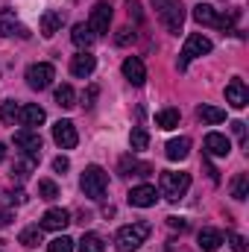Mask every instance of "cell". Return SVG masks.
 <instances>
[{"instance_id":"obj_2","label":"cell","mask_w":249,"mask_h":252,"mask_svg":"<svg viewBox=\"0 0 249 252\" xmlns=\"http://www.w3.org/2000/svg\"><path fill=\"white\" fill-rule=\"evenodd\" d=\"M79 188L88 199H103L106 188H109V173L100 167V164H88L82 170V179H79Z\"/></svg>"},{"instance_id":"obj_36","label":"cell","mask_w":249,"mask_h":252,"mask_svg":"<svg viewBox=\"0 0 249 252\" xmlns=\"http://www.w3.org/2000/svg\"><path fill=\"white\" fill-rule=\"evenodd\" d=\"M232 129H235L238 141H241V144H247V124H244V121H235V124H232Z\"/></svg>"},{"instance_id":"obj_19","label":"cell","mask_w":249,"mask_h":252,"mask_svg":"<svg viewBox=\"0 0 249 252\" xmlns=\"http://www.w3.org/2000/svg\"><path fill=\"white\" fill-rule=\"evenodd\" d=\"M196 241H199V250L202 252H217L223 247V235H220L217 229H211V226H205V229L196 235Z\"/></svg>"},{"instance_id":"obj_21","label":"cell","mask_w":249,"mask_h":252,"mask_svg":"<svg viewBox=\"0 0 249 252\" xmlns=\"http://www.w3.org/2000/svg\"><path fill=\"white\" fill-rule=\"evenodd\" d=\"M121 173L124 176H150L153 167L144 164V161H138V158H132V156H124L121 158Z\"/></svg>"},{"instance_id":"obj_22","label":"cell","mask_w":249,"mask_h":252,"mask_svg":"<svg viewBox=\"0 0 249 252\" xmlns=\"http://www.w3.org/2000/svg\"><path fill=\"white\" fill-rule=\"evenodd\" d=\"M187 153H190V141H187V138H173V141H167V147H164V156H167L170 161H182Z\"/></svg>"},{"instance_id":"obj_43","label":"cell","mask_w":249,"mask_h":252,"mask_svg":"<svg viewBox=\"0 0 249 252\" xmlns=\"http://www.w3.org/2000/svg\"><path fill=\"white\" fill-rule=\"evenodd\" d=\"M6 158V144H0V161Z\"/></svg>"},{"instance_id":"obj_39","label":"cell","mask_w":249,"mask_h":252,"mask_svg":"<svg viewBox=\"0 0 249 252\" xmlns=\"http://www.w3.org/2000/svg\"><path fill=\"white\" fill-rule=\"evenodd\" d=\"M6 196H9V202H18V205L27 202V190H15V193H6Z\"/></svg>"},{"instance_id":"obj_13","label":"cell","mask_w":249,"mask_h":252,"mask_svg":"<svg viewBox=\"0 0 249 252\" xmlns=\"http://www.w3.org/2000/svg\"><path fill=\"white\" fill-rule=\"evenodd\" d=\"M156 202H158V190L153 185H138L129 190V205H135V208H150Z\"/></svg>"},{"instance_id":"obj_24","label":"cell","mask_w":249,"mask_h":252,"mask_svg":"<svg viewBox=\"0 0 249 252\" xmlns=\"http://www.w3.org/2000/svg\"><path fill=\"white\" fill-rule=\"evenodd\" d=\"M196 118H199V121H202V124H223V121H226V109H217V106H205V103H202V106H199V109H196Z\"/></svg>"},{"instance_id":"obj_42","label":"cell","mask_w":249,"mask_h":252,"mask_svg":"<svg viewBox=\"0 0 249 252\" xmlns=\"http://www.w3.org/2000/svg\"><path fill=\"white\" fill-rule=\"evenodd\" d=\"M94 97H97V88H88V94L82 97V100H85V109H88V106H94V103H91Z\"/></svg>"},{"instance_id":"obj_28","label":"cell","mask_w":249,"mask_h":252,"mask_svg":"<svg viewBox=\"0 0 249 252\" xmlns=\"http://www.w3.org/2000/svg\"><path fill=\"white\" fill-rule=\"evenodd\" d=\"M41 232H44L41 226H27V229L18 235V241H21L24 247H38V244H41Z\"/></svg>"},{"instance_id":"obj_12","label":"cell","mask_w":249,"mask_h":252,"mask_svg":"<svg viewBox=\"0 0 249 252\" xmlns=\"http://www.w3.org/2000/svg\"><path fill=\"white\" fill-rule=\"evenodd\" d=\"M205 153L214 156V158H226L232 153V141L226 135H220V132H208L205 135Z\"/></svg>"},{"instance_id":"obj_27","label":"cell","mask_w":249,"mask_h":252,"mask_svg":"<svg viewBox=\"0 0 249 252\" xmlns=\"http://www.w3.org/2000/svg\"><path fill=\"white\" fill-rule=\"evenodd\" d=\"M79 252H106V244H103V238H100V235L85 232V235H82V241H79Z\"/></svg>"},{"instance_id":"obj_18","label":"cell","mask_w":249,"mask_h":252,"mask_svg":"<svg viewBox=\"0 0 249 252\" xmlns=\"http://www.w3.org/2000/svg\"><path fill=\"white\" fill-rule=\"evenodd\" d=\"M0 35H21V38H27L30 32H27V27H21L15 21L12 9H0Z\"/></svg>"},{"instance_id":"obj_37","label":"cell","mask_w":249,"mask_h":252,"mask_svg":"<svg viewBox=\"0 0 249 252\" xmlns=\"http://www.w3.org/2000/svg\"><path fill=\"white\" fill-rule=\"evenodd\" d=\"M53 170H56V173H64V170H70V161H67L64 156H56V158H53Z\"/></svg>"},{"instance_id":"obj_5","label":"cell","mask_w":249,"mask_h":252,"mask_svg":"<svg viewBox=\"0 0 249 252\" xmlns=\"http://www.w3.org/2000/svg\"><path fill=\"white\" fill-rule=\"evenodd\" d=\"M205 53H211V41H208L202 32H193V35H187V41H185V47H182V56H179L176 67L185 70L196 56H205Z\"/></svg>"},{"instance_id":"obj_4","label":"cell","mask_w":249,"mask_h":252,"mask_svg":"<svg viewBox=\"0 0 249 252\" xmlns=\"http://www.w3.org/2000/svg\"><path fill=\"white\" fill-rule=\"evenodd\" d=\"M158 188H161V196H167L170 202H179L187 193V188H190V173H185V170H179V173L167 170V173H161Z\"/></svg>"},{"instance_id":"obj_8","label":"cell","mask_w":249,"mask_h":252,"mask_svg":"<svg viewBox=\"0 0 249 252\" xmlns=\"http://www.w3.org/2000/svg\"><path fill=\"white\" fill-rule=\"evenodd\" d=\"M88 27H91L94 35H106V32H109V27H112V6H109L106 0L94 3L91 18H88Z\"/></svg>"},{"instance_id":"obj_17","label":"cell","mask_w":249,"mask_h":252,"mask_svg":"<svg viewBox=\"0 0 249 252\" xmlns=\"http://www.w3.org/2000/svg\"><path fill=\"white\" fill-rule=\"evenodd\" d=\"M64 24V15L59 12V9H47L44 15H41V35L44 38H53L59 30H62Z\"/></svg>"},{"instance_id":"obj_6","label":"cell","mask_w":249,"mask_h":252,"mask_svg":"<svg viewBox=\"0 0 249 252\" xmlns=\"http://www.w3.org/2000/svg\"><path fill=\"white\" fill-rule=\"evenodd\" d=\"M53 79H56V67H53L50 62H35V64L27 67V85H30L32 91H44V88H50Z\"/></svg>"},{"instance_id":"obj_1","label":"cell","mask_w":249,"mask_h":252,"mask_svg":"<svg viewBox=\"0 0 249 252\" xmlns=\"http://www.w3.org/2000/svg\"><path fill=\"white\" fill-rule=\"evenodd\" d=\"M153 9H156V15H158V21L164 24L167 32H173V35L182 32V24H185L182 0H153Z\"/></svg>"},{"instance_id":"obj_20","label":"cell","mask_w":249,"mask_h":252,"mask_svg":"<svg viewBox=\"0 0 249 252\" xmlns=\"http://www.w3.org/2000/svg\"><path fill=\"white\" fill-rule=\"evenodd\" d=\"M193 21L202 24V27H217L220 15H217L214 6H208V3H196V6H193Z\"/></svg>"},{"instance_id":"obj_9","label":"cell","mask_w":249,"mask_h":252,"mask_svg":"<svg viewBox=\"0 0 249 252\" xmlns=\"http://www.w3.org/2000/svg\"><path fill=\"white\" fill-rule=\"evenodd\" d=\"M53 141L59 144V150H73L79 144V135H76L73 121H59V124L53 126Z\"/></svg>"},{"instance_id":"obj_15","label":"cell","mask_w":249,"mask_h":252,"mask_svg":"<svg viewBox=\"0 0 249 252\" xmlns=\"http://www.w3.org/2000/svg\"><path fill=\"white\" fill-rule=\"evenodd\" d=\"M121 70H124V76L132 85H144V82H147V67H144V62H141L138 56H126Z\"/></svg>"},{"instance_id":"obj_38","label":"cell","mask_w":249,"mask_h":252,"mask_svg":"<svg viewBox=\"0 0 249 252\" xmlns=\"http://www.w3.org/2000/svg\"><path fill=\"white\" fill-rule=\"evenodd\" d=\"M115 41H118V44H121V47H126V44H129V41H135V32H132V30H121V35H118V38H115Z\"/></svg>"},{"instance_id":"obj_41","label":"cell","mask_w":249,"mask_h":252,"mask_svg":"<svg viewBox=\"0 0 249 252\" xmlns=\"http://www.w3.org/2000/svg\"><path fill=\"white\" fill-rule=\"evenodd\" d=\"M167 223H170L173 229H179V232H182V229H187V223H185V220H182V217H170Z\"/></svg>"},{"instance_id":"obj_25","label":"cell","mask_w":249,"mask_h":252,"mask_svg":"<svg viewBox=\"0 0 249 252\" xmlns=\"http://www.w3.org/2000/svg\"><path fill=\"white\" fill-rule=\"evenodd\" d=\"M147 144H150V132H147L144 126H135V129L129 132V147H132V153L147 150Z\"/></svg>"},{"instance_id":"obj_34","label":"cell","mask_w":249,"mask_h":252,"mask_svg":"<svg viewBox=\"0 0 249 252\" xmlns=\"http://www.w3.org/2000/svg\"><path fill=\"white\" fill-rule=\"evenodd\" d=\"M226 238H229V244H232V250H235V252H247V241H244L238 232H229Z\"/></svg>"},{"instance_id":"obj_32","label":"cell","mask_w":249,"mask_h":252,"mask_svg":"<svg viewBox=\"0 0 249 252\" xmlns=\"http://www.w3.org/2000/svg\"><path fill=\"white\" fill-rule=\"evenodd\" d=\"M47 252H73V241L67 235H59V238H53L47 244Z\"/></svg>"},{"instance_id":"obj_14","label":"cell","mask_w":249,"mask_h":252,"mask_svg":"<svg viewBox=\"0 0 249 252\" xmlns=\"http://www.w3.org/2000/svg\"><path fill=\"white\" fill-rule=\"evenodd\" d=\"M94 67H97V59H94L88 50H82L79 56L70 59V73H73L76 79H88V76L94 73Z\"/></svg>"},{"instance_id":"obj_33","label":"cell","mask_w":249,"mask_h":252,"mask_svg":"<svg viewBox=\"0 0 249 252\" xmlns=\"http://www.w3.org/2000/svg\"><path fill=\"white\" fill-rule=\"evenodd\" d=\"M38 196H41V199H56V196H59L56 182H50V179H41V182H38Z\"/></svg>"},{"instance_id":"obj_26","label":"cell","mask_w":249,"mask_h":252,"mask_svg":"<svg viewBox=\"0 0 249 252\" xmlns=\"http://www.w3.org/2000/svg\"><path fill=\"white\" fill-rule=\"evenodd\" d=\"M156 126L158 129H176L179 126V109H161L156 115Z\"/></svg>"},{"instance_id":"obj_30","label":"cell","mask_w":249,"mask_h":252,"mask_svg":"<svg viewBox=\"0 0 249 252\" xmlns=\"http://www.w3.org/2000/svg\"><path fill=\"white\" fill-rule=\"evenodd\" d=\"M56 106H62V109H73L76 106V94H73L70 85H59L56 88Z\"/></svg>"},{"instance_id":"obj_3","label":"cell","mask_w":249,"mask_h":252,"mask_svg":"<svg viewBox=\"0 0 249 252\" xmlns=\"http://www.w3.org/2000/svg\"><path fill=\"white\" fill-rule=\"evenodd\" d=\"M147 238H150V223H129L118 229L115 244H118V252H135Z\"/></svg>"},{"instance_id":"obj_7","label":"cell","mask_w":249,"mask_h":252,"mask_svg":"<svg viewBox=\"0 0 249 252\" xmlns=\"http://www.w3.org/2000/svg\"><path fill=\"white\" fill-rule=\"evenodd\" d=\"M15 147L24 153V156H30V158H41V135H38V129H21V132H15Z\"/></svg>"},{"instance_id":"obj_31","label":"cell","mask_w":249,"mask_h":252,"mask_svg":"<svg viewBox=\"0 0 249 252\" xmlns=\"http://www.w3.org/2000/svg\"><path fill=\"white\" fill-rule=\"evenodd\" d=\"M18 109H21V106H15V103H12V100H6V103H0V121H3V124H15V121H18Z\"/></svg>"},{"instance_id":"obj_10","label":"cell","mask_w":249,"mask_h":252,"mask_svg":"<svg viewBox=\"0 0 249 252\" xmlns=\"http://www.w3.org/2000/svg\"><path fill=\"white\" fill-rule=\"evenodd\" d=\"M18 121H21L24 129H35V126H41L47 121V112L41 106H35V103H27V106L18 109Z\"/></svg>"},{"instance_id":"obj_11","label":"cell","mask_w":249,"mask_h":252,"mask_svg":"<svg viewBox=\"0 0 249 252\" xmlns=\"http://www.w3.org/2000/svg\"><path fill=\"white\" fill-rule=\"evenodd\" d=\"M226 103L232 109H247L249 106V91H247V85H244V79H232L226 85Z\"/></svg>"},{"instance_id":"obj_35","label":"cell","mask_w":249,"mask_h":252,"mask_svg":"<svg viewBox=\"0 0 249 252\" xmlns=\"http://www.w3.org/2000/svg\"><path fill=\"white\" fill-rule=\"evenodd\" d=\"M126 12H129L132 21H141V3L138 0H126Z\"/></svg>"},{"instance_id":"obj_23","label":"cell","mask_w":249,"mask_h":252,"mask_svg":"<svg viewBox=\"0 0 249 252\" xmlns=\"http://www.w3.org/2000/svg\"><path fill=\"white\" fill-rule=\"evenodd\" d=\"M70 38H73V44H76L79 50H88V47L94 44V38H97V35L91 32V27H88V24H76V27H73V32H70Z\"/></svg>"},{"instance_id":"obj_29","label":"cell","mask_w":249,"mask_h":252,"mask_svg":"<svg viewBox=\"0 0 249 252\" xmlns=\"http://www.w3.org/2000/svg\"><path fill=\"white\" fill-rule=\"evenodd\" d=\"M232 196L235 199H247L249 196V173H238L232 179Z\"/></svg>"},{"instance_id":"obj_16","label":"cell","mask_w":249,"mask_h":252,"mask_svg":"<svg viewBox=\"0 0 249 252\" xmlns=\"http://www.w3.org/2000/svg\"><path fill=\"white\" fill-rule=\"evenodd\" d=\"M67 223H70V211H64V208H50L41 217V229H50V232H62Z\"/></svg>"},{"instance_id":"obj_40","label":"cell","mask_w":249,"mask_h":252,"mask_svg":"<svg viewBox=\"0 0 249 252\" xmlns=\"http://www.w3.org/2000/svg\"><path fill=\"white\" fill-rule=\"evenodd\" d=\"M9 223H12V211H9V208H0V229L9 226Z\"/></svg>"}]
</instances>
